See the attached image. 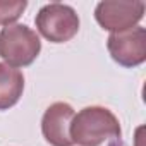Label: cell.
I'll return each instance as SVG.
<instances>
[{
    "instance_id": "obj_1",
    "label": "cell",
    "mask_w": 146,
    "mask_h": 146,
    "mask_svg": "<svg viewBox=\"0 0 146 146\" xmlns=\"http://www.w3.org/2000/svg\"><path fill=\"white\" fill-rule=\"evenodd\" d=\"M120 137L117 117L102 107H88L70 122V139L79 146H100L108 139Z\"/></svg>"
},
{
    "instance_id": "obj_2",
    "label": "cell",
    "mask_w": 146,
    "mask_h": 146,
    "mask_svg": "<svg viewBox=\"0 0 146 146\" xmlns=\"http://www.w3.org/2000/svg\"><path fill=\"white\" fill-rule=\"evenodd\" d=\"M40 48L38 35L24 24L7 26L0 33V57L14 69L29 65L38 57Z\"/></svg>"
},
{
    "instance_id": "obj_3",
    "label": "cell",
    "mask_w": 146,
    "mask_h": 146,
    "mask_svg": "<svg viewBox=\"0 0 146 146\" xmlns=\"http://www.w3.org/2000/svg\"><path fill=\"white\" fill-rule=\"evenodd\" d=\"M38 31L53 43L69 41L79 29L78 14L69 5L64 4H48L36 16Z\"/></svg>"
},
{
    "instance_id": "obj_4",
    "label": "cell",
    "mask_w": 146,
    "mask_h": 146,
    "mask_svg": "<svg viewBox=\"0 0 146 146\" xmlns=\"http://www.w3.org/2000/svg\"><path fill=\"white\" fill-rule=\"evenodd\" d=\"M108 52L115 62L124 67H134L146 58V31L144 28H131L127 31L112 33L108 38Z\"/></svg>"
},
{
    "instance_id": "obj_5",
    "label": "cell",
    "mask_w": 146,
    "mask_h": 146,
    "mask_svg": "<svg viewBox=\"0 0 146 146\" xmlns=\"http://www.w3.org/2000/svg\"><path fill=\"white\" fill-rule=\"evenodd\" d=\"M144 12V2H102L98 4L95 16L96 21L113 33L131 29Z\"/></svg>"
},
{
    "instance_id": "obj_6",
    "label": "cell",
    "mask_w": 146,
    "mask_h": 146,
    "mask_svg": "<svg viewBox=\"0 0 146 146\" xmlns=\"http://www.w3.org/2000/svg\"><path fill=\"white\" fill-rule=\"evenodd\" d=\"M74 119V110L67 103H53L43 115L41 131L45 139L53 146H72L70 122Z\"/></svg>"
},
{
    "instance_id": "obj_7",
    "label": "cell",
    "mask_w": 146,
    "mask_h": 146,
    "mask_svg": "<svg viewBox=\"0 0 146 146\" xmlns=\"http://www.w3.org/2000/svg\"><path fill=\"white\" fill-rule=\"evenodd\" d=\"M24 90V78L21 70L0 64V110H7L17 103Z\"/></svg>"
},
{
    "instance_id": "obj_8",
    "label": "cell",
    "mask_w": 146,
    "mask_h": 146,
    "mask_svg": "<svg viewBox=\"0 0 146 146\" xmlns=\"http://www.w3.org/2000/svg\"><path fill=\"white\" fill-rule=\"evenodd\" d=\"M24 9L26 2H0V24H9L16 21Z\"/></svg>"
},
{
    "instance_id": "obj_9",
    "label": "cell",
    "mask_w": 146,
    "mask_h": 146,
    "mask_svg": "<svg viewBox=\"0 0 146 146\" xmlns=\"http://www.w3.org/2000/svg\"><path fill=\"white\" fill-rule=\"evenodd\" d=\"M136 146H144L143 144V127L136 131Z\"/></svg>"
}]
</instances>
